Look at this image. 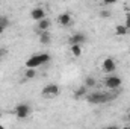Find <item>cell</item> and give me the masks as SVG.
Wrapping results in <instances>:
<instances>
[{"label": "cell", "instance_id": "9", "mask_svg": "<svg viewBox=\"0 0 130 129\" xmlns=\"http://www.w3.org/2000/svg\"><path fill=\"white\" fill-rule=\"evenodd\" d=\"M58 24H61V26H64V28L71 26V24H73V17H71V14H70V12H62V14H59V15H58Z\"/></svg>", "mask_w": 130, "mask_h": 129}, {"label": "cell", "instance_id": "10", "mask_svg": "<svg viewBox=\"0 0 130 129\" xmlns=\"http://www.w3.org/2000/svg\"><path fill=\"white\" fill-rule=\"evenodd\" d=\"M50 26H52V21H50L48 18H44V20L38 21V24H36V31H38V33H41V32H48Z\"/></svg>", "mask_w": 130, "mask_h": 129}, {"label": "cell", "instance_id": "8", "mask_svg": "<svg viewBox=\"0 0 130 129\" xmlns=\"http://www.w3.org/2000/svg\"><path fill=\"white\" fill-rule=\"evenodd\" d=\"M30 17H32V20H35L36 23L41 21V20H44V18H47V17H45V11H44L42 6H36V8H33L32 11H30Z\"/></svg>", "mask_w": 130, "mask_h": 129}, {"label": "cell", "instance_id": "4", "mask_svg": "<svg viewBox=\"0 0 130 129\" xmlns=\"http://www.w3.org/2000/svg\"><path fill=\"white\" fill-rule=\"evenodd\" d=\"M59 93H61V88H59L58 84H47L41 90V94H42V97H45V99H55V97L59 96Z\"/></svg>", "mask_w": 130, "mask_h": 129}, {"label": "cell", "instance_id": "22", "mask_svg": "<svg viewBox=\"0 0 130 129\" xmlns=\"http://www.w3.org/2000/svg\"><path fill=\"white\" fill-rule=\"evenodd\" d=\"M127 122H130V112L127 114Z\"/></svg>", "mask_w": 130, "mask_h": 129}, {"label": "cell", "instance_id": "13", "mask_svg": "<svg viewBox=\"0 0 130 129\" xmlns=\"http://www.w3.org/2000/svg\"><path fill=\"white\" fill-rule=\"evenodd\" d=\"M83 85H85L86 88H92V87H95V85H97V81H95V78H92V76H88V78H85V82H83Z\"/></svg>", "mask_w": 130, "mask_h": 129}, {"label": "cell", "instance_id": "11", "mask_svg": "<svg viewBox=\"0 0 130 129\" xmlns=\"http://www.w3.org/2000/svg\"><path fill=\"white\" fill-rule=\"evenodd\" d=\"M50 43H52V33L50 32H41L39 33V44L48 46Z\"/></svg>", "mask_w": 130, "mask_h": 129}, {"label": "cell", "instance_id": "16", "mask_svg": "<svg viewBox=\"0 0 130 129\" xmlns=\"http://www.w3.org/2000/svg\"><path fill=\"white\" fill-rule=\"evenodd\" d=\"M36 76V70L35 68H26L24 70V78L26 79H33Z\"/></svg>", "mask_w": 130, "mask_h": 129}, {"label": "cell", "instance_id": "5", "mask_svg": "<svg viewBox=\"0 0 130 129\" xmlns=\"http://www.w3.org/2000/svg\"><path fill=\"white\" fill-rule=\"evenodd\" d=\"M30 112H32V108H30V105H27V103H18L15 108H14V114H15V117L17 119H27L29 115H30Z\"/></svg>", "mask_w": 130, "mask_h": 129}, {"label": "cell", "instance_id": "18", "mask_svg": "<svg viewBox=\"0 0 130 129\" xmlns=\"http://www.w3.org/2000/svg\"><path fill=\"white\" fill-rule=\"evenodd\" d=\"M100 17H101V18H109V17H110V12H109V11H101V12H100Z\"/></svg>", "mask_w": 130, "mask_h": 129}, {"label": "cell", "instance_id": "2", "mask_svg": "<svg viewBox=\"0 0 130 129\" xmlns=\"http://www.w3.org/2000/svg\"><path fill=\"white\" fill-rule=\"evenodd\" d=\"M50 59H52V56L48 53L42 52V53H36V55H32L30 58H27V61H26L24 65H26V68H36L39 65L47 64Z\"/></svg>", "mask_w": 130, "mask_h": 129}, {"label": "cell", "instance_id": "14", "mask_svg": "<svg viewBox=\"0 0 130 129\" xmlns=\"http://www.w3.org/2000/svg\"><path fill=\"white\" fill-rule=\"evenodd\" d=\"M127 33V28L124 26V24H117L115 26V35L117 36H123V35H126Z\"/></svg>", "mask_w": 130, "mask_h": 129}, {"label": "cell", "instance_id": "6", "mask_svg": "<svg viewBox=\"0 0 130 129\" xmlns=\"http://www.w3.org/2000/svg\"><path fill=\"white\" fill-rule=\"evenodd\" d=\"M101 70H103L104 73L113 74V73H115V70H117V62H115V59H113V58H110V56L104 58V59H103V62H101Z\"/></svg>", "mask_w": 130, "mask_h": 129}, {"label": "cell", "instance_id": "1", "mask_svg": "<svg viewBox=\"0 0 130 129\" xmlns=\"http://www.w3.org/2000/svg\"><path fill=\"white\" fill-rule=\"evenodd\" d=\"M117 94L115 93H104V91H95V93H89L86 96V100L92 105H103L107 103L110 100H115Z\"/></svg>", "mask_w": 130, "mask_h": 129}, {"label": "cell", "instance_id": "25", "mask_svg": "<svg viewBox=\"0 0 130 129\" xmlns=\"http://www.w3.org/2000/svg\"><path fill=\"white\" fill-rule=\"evenodd\" d=\"M129 129H130V128H129Z\"/></svg>", "mask_w": 130, "mask_h": 129}, {"label": "cell", "instance_id": "12", "mask_svg": "<svg viewBox=\"0 0 130 129\" xmlns=\"http://www.w3.org/2000/svg\"><path fill=\"white\" fill-rule=\"evenodd\" d=\"M74 99H80V97H86L88 96V88L85 87V85H82V87H79L76 91H74Z\"/></svg>", "mask_w": 130, "mask_h": 129}, {"label": "cell", "instance_id": "17", "mask_svg": "<svg viewBox=\"0 0 130 129\" xmlns=\"http://www.w3.org/2000/svg\"><path fill=\"white\" fill-rule=\"evenodd\" d=\"M6 26H8V18H2V21H0V35L5 32Z\"/></svg>", "mask_w": 130, "mask_h": 129}, {"label": "cell", "instance_id": "23", "mask_svg": "<svg viewBox=\"0 0 130 129\" xmlns=\"http://www.w3.org/2000/svg\"><path fill=\"white\" fill-rule=\"evenodd\" d=\"M2 18H3V17H2V15H0V21H2Z\"/></svg>", "mask_w": 130, "mask_h": 129}, {"label": "cell", "instance_id": "7", "mask_svg": "<svg viewBox=\"0 0 130 129\" xmlns=\"http://www.w3.org/2000/svg\"><path fill=\"white\" fill-rule=\"evenodd\" d=\"M85 41H86V35H85V33H82V32L73 33V35L70 36V40H68L70 46H82Z\"/></svg>", "mask_w": 130, "mask_h": 129}, {"label": "cell", "instance_id": "3", "mask_svg": "<svg viewBox=\"0 0 130 129\" xmlns=\"http://www.w3.org/2000/svg\"><path fill=\"white\" fill-rule=\"evenodd\" d=\"M103 84H104V87L109 88V90H118V88L123 85V79H121L120 76H117V74H107V76L104 78Z\"/></svg>", "mask_w": 130, "mask_h": 129}, {"label": "cell", "instance_id": "24", "mask_svg": "<svg viewBox=\"0 0 130 129\" xmlns=\"http://www.w3.org/2000/svg\"><path fill=\"white\" fill-rule=\"evenodd\" d=\"M0 129H3V128H2V126H0Z\"/></svg>", "mask_w": 130, "mask_h": 129}, {"label": "cell", "instance_id": "19", "mask_svg": "<svg viewBox=\"0 0 130 129\" xmlns=\"http://www.w3.org/2000/svg\"><path fill=\"white\" fill-rule=\"evenodd\" d=\"M6 55H8V50H6L5 47H0V59H2V58H5Z\"/></svg>", "mask_w": 130, "mask_h": 129}, {"label": "cell", "instance_id": "20", "mask_svg": "<svg viewBox=\"0 0 130 129\" xmlns=\"http://www.w3.org/2000/svg\"><path fill=\"white\" fill-rule=\"evenodd\" d=\"M124 26L127 28V31L130 29V14H127V15H126V23H124Z\"/></svg>", "mask_w": 130, "mask_h": 129}, {"label": "cell", "instance_id": "15", "mask_svg": "<svg viewBox=\"0 0 130 129\" xmlns=\"http://www.w3.org/2000/svg\"><path fill=\"white\" fill-rule=\"evenodd\" d=\"M70 50H71V55H73L74 58H79V56L82 55V46H71Z\"/></svg>", "mask_w": 130, "mask_h": 129}, {"label": "cell", "instance_id": "21", "mask_svg": "<svg viewBox=\"0 0 130 129\" xmlns=\"http://www.w3.org/2000/svg\"><path fill=\"white\" fill-rule=\"evenodd\" d=\"M106 129H120V128H117V126H109V128H106Z\"/></svg>", "mask_w": 130, "mask_h": 129}]
</instances>
